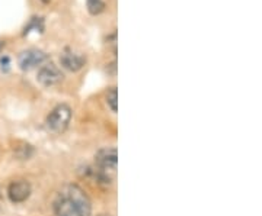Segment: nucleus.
Segmentation results:
<instances>
[{
    "label": "nucleus",
    "instance_id": "obj_1",
    "mask_svg": "<svg viewBox=\"0 0 262 216\" xmlns=\"http://www.w3.org/2000/svg\"><path fill=\"white\" fill-rule=\"evenodd\" d=\"M56 216H91L92 202L77 184H64L54 200Z\"/></svg>",
    "mask_w": 262,
    "mask_h": 216
},
{
    "label": "nucleus",
    "instance_id": "obj_2",
    "mask_svg": "<svg viewBox=\"0 0 262 216\" xmlns=\"http://www.w3.org/2000/svg\"><path fill=\"white\" fill-rule=\"evenodd\" d=\"M117 164H118V154L115 148H102L95 155L96 174L99 180L109 183L117 174Z\"/></svg>",
    "mask_w": 262,
    "mask_h": 216
},
{
    "label": "nucleus",
    "instance_id": "obj_3",
    "mask_svg": "<svg viewBox=\"0 0 262 216\" xmlns=\"http://www.w3.org/2000/svg\"><path fill=\"white\" fill-rule=\"evenodd\" d=\"M72 119V109L67 104L56 106L46 119V126L51 134H61L67 129Z\"/></svg>",
    "mask_w": 262,
    "mask_h": 216
},
{
    "label": "nucleus",
    "instance_id": "obj_4",
    "mask_svg": "<svg viewBox=\"0 0 262 216\" xmlns=\"http://www.w3.org/2000/svg\"><path fill=\"white\" fill-rule=\"evenodd\" d=\"M64 79V74L61 73V70L53 64V63H48L46 66H42L41 69L38 70V76L36 80L41 86L44 87H53V86H57Z\"/></svg>",
    "mask_w": 262,
    "mask_h": 216
},
{
    "label": "nucleus",
    "instance_id": "obj_5",
    "mask_svg": "<svg viewBox=\"0 0 262 216\" xmlns=\"http://www.w3.org/2000/svg\"><path fill=\"white\" fill-rule=\"evenodd\" d=\"M47 60V56L39 51V49H35V48H31V49H25L19 54V58H18V64L21 70L24 71H29V70L35 69L38 66H41L44 61Z\"/></svg>",
    "mask_w": 262,
    "mask_h": 216
},
{
    "label": "nucleus",
    "instance_id": "obj_6",
    "mask_svg": "<svg viewBox=\"0 0 262 216\" xmlns=\"http://www.w3.org/2000/svg\"><path fill=\"white\" fill-rule=\"evenodd\" d=\"M8 194H9L11 202H13V203H22L31 194V184L28 182H25V180L12 182L9 184Z\"/></svg>",
    "mask_w": 262,
    "mask_h": 216
},
{
    "label": "nucleus",
    "instance_id": "obj_7",
    "mask_svg": "<svg viewBox=\"0 0 262 216\" xmlns=\"http://www.w3.org/2000/svg\"><path fill=\"white\" fill-rule=\"evenodd\" d=\"M60 63H61V66L66 70L76 73V71L83 69L84 63H86V58L67 48V49H64V52L60 56Z\"/></svg>",
    "mask_w": 262,
    "mask_h": 216
},
{
    "label": "nucleus",
    "instance_id": "obj_8",
    "mask_svg": "<svg viewBox=\"0 0 262 216\" xmlns=\"http://www.w3.org/2000/svg\"><path fill=\"white\" fill-rule=\"evenodd\" d=\"M32 31H36V32H42L44 31V19L42 18H32L31 22L25 26L24 35H28Z\"/></svg>",
    "mask_w": 262,
    "mask_h": 216
},
{
    "label": "nucleus",
    "instance_id": "obj_9",
    "mask_svg": "<svg viewBox=\"0 0 262 216\" xmlns=\"http://www.w3.org/2000/svg\"><path fill=\"white\" fill-rule=\"evenodd\" d=\"M86 8L91 15H99L105 11V2L104 0H86Z\"/></svg>",
    "mask_w": 262,
    "mask_h": 216
},
{
    "label": "nucleus",
    "instance_id": "obj_10",
    "mask_svg": "<svg viewBox=\"0 0 262 216\" xmlns=\"http://www.w3.org/2000/svg\"><path fill=\"white\" fill-rule=\"evenodd\" d=\"M107 104L111 107L112 112L118 111V90H117V87H112L111 90H108Z\"/></svg>",
    "mask_w": 262,
    "mask_h": 216
},
{
    "label": "nucleus",
    "instance_id": "obj_11",
    "mask_svg": "<svg viewBox=\"0 0 262 216\" xmlns=\"http://www.w3.org/2000/svg\"><path fill=\"white\" fill-rule=\"evenodd\" d=\"M0 64H2V69L5 67V70H8L9 67V57H3L0 60Z\"/></svg>",
    "mask_w": 262,
    "mask_h": 216
},
{
    "label": "nucleus",
    "instance_id": "obj_12",
    "mask_svg": "<svg viewBox=\"0 0 262 216\" xmlns=\"http://www.w3.org/2000/svg\"><path fill=\"white\" fill-rule=\"evenodd\" d=\"M41 2H42V3H50L51 0H41Z\"/></svg>",
    "mask_w": 262,
    "mask_h": 216
},
{
    "label": "nucleus",
    "instance_id": "obj_13",
    "mask_svg": "<svg viewBox=\"0 0 262 216\" xmlns=\"http://www.w3.org/2000/svg\"><path fill=\"white\" fill-rule=\"evenodd\" d=\"M5 46V42H0V48H3Z\"/></svg>",
    "mask_w": 262,
    "mask_h": 216
}]
</instances>
